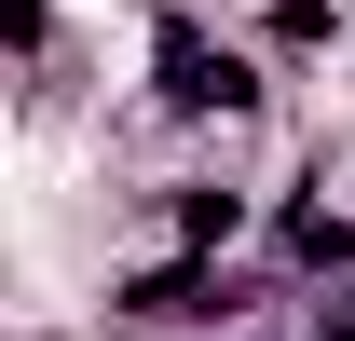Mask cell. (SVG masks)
Masks as SVG:
<instances>
[{"mask_svg":"<svg viewBox=\"0 0 355 341\" xmlns=\"http://www.w3.org/2000/svg\"><path fill=\"white\" fill-rule=\"evenodd\" d=\"M164 110H178V123H246V110H260V82H246L232 55L191 42V14H164Z\"/></svg>","mask_w":355,"mask_h":341,"instance_id":"6da1fadb","label":"cell"}]
</instances>
